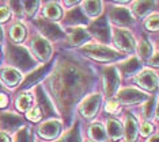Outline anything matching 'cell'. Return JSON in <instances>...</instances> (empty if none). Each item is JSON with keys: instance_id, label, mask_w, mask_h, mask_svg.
Masks as SVG:
<instances>
[{"instance_id": "1", "label": "cell", "mask_w": 159, "mask_h": 142, "mask_svg": "<svg viewBox=\"0 0 159 142\" xmlns=\"http://www.w3.org/2000/svg\"><path fill=\"white\" fill-rule=\"evenodd\" d=\"M93 81L94 73L76 58L63 57L56 64L46 85L59 107L60 114L66 119V125L71 122L75 107L91 88Z\"/></svg>"}, {"instance_id": "2", "label": "cell", "mask_w": 159, "mask_h": 142, "mask_svg": "<svg viewBox=\"0 0 159 142\" xmlns=\"http://www.w3.org/2000/svg\"><path fill=\"white\" fill-rule=\"evenodd\" d=\"M6 58L11 65L20 71H29L34 65V61L29 52L22 46H15L12 43L6 45Z\"/></svg>"}, {"instance_id": "3", "label": "cell", "mask_w": 159, "mask_h": 142, "mask_svg": "<svg viewBox=\"0 0 159 142\" xmlns=\"http://www.w3.org/2000/svg\"><path fill=\"white\" fill-rule=\"evenodd\" d=\"M82 53L95 61H101V62H110V61H116L122 57L121 53L114 52V50L109 49L102 45H86L82 47Z\"/></svg>"}, {"instance_id": "4", "label": "cell", "mask_w": 159, "mask_h": 142, "mask_svg": "<svg viewBox=\"0 0 159 142\" xmlns=\"http://www.w3.org/2000/svg\"><path fill=\"white\" fill-rule=\"evenodd\" d=\"M103 89L106 96H113L116 93V91L118 89L120 85V77H118V72L117 69L113 67L105 68L103 69Z\"/></svg>"}, {"instance_id": "5", "label": "cell", "mask_w": 159, "mask_h": 142, "mask_svg": "<svg viewBox=\"0 0 159 142\" xmlns=\"http://www.w3.org/2000/svg\"><path fill=\"white\" fill-rule=\"evenodd\" d=\"M35 24L38 26V28L41 30V32L45 35L50 41H56V39H60L64 37V31H61V28L57 26L53 22H48L44 19H37L35 20Z\"/></svg>"}, {"instance_id": "6", "label": "cell", "mask_w": 159, "mask_h": 142, "mask_svg": "<svg viewBox=\"0 0 159 142\" xmlns=\"http://www.w3.org/2000/svg\"><path fill=\"white\" fill-rule=\"evenodd\" d=\"M114 42L118 49L125 53H132L133 50H135V41H133L132 35L126 30L116 28L114 30Z\"/></svg>"}, {"instance_id": "7", "label": "cell", "mask_w": 159, "mask_h": 142, "mask_svg": "<svg viewBox=\"0 0 159 142\" xmlns=\"http://www.w3.org/2000/svg\"><path fill=\"white\" fill-rule=\"evenodd\" d=\"M89 31L101 42H107L110 37V31H109V24H107L106 18L102 16L99 19H97L94 23L90 24Z\"/></svg>"}, {"instance_id": "8", "label": "cell", "mask_w": 159, "mask_h": 142, "mask_svg": "<svg viewBox=\"0 0 159 142\" xmlns=\"http://www.w3.org/2000/svg\"><path fill=\"white\" fill-rule=\"evenodd\" d=\"M99 104H101V95L95 93L83 101L80 107H79V111H80V114L86 119H93L97 115V112H98Z\"/></svg>"}, {"instance_id": "9", "label": "cell", "mask_w": 159, "mask_h": 142, "mask_svg": "<svg viewBox=\"0 0 159 142\" xmlns=\"http://www.w3.org/2000/svg\"><path fill=\"white\" fill-rule=\"evenodd\" d=\"M22 125H23L22 118L12 114V112H4V114L0 115V129L3 131L12 133L16 129H19Z\"/></svg>"}, {"instance_id": "10", "label": "cell", "mask_w": 159, "mask_h": 142, "mask_svg": "<svg viewBox=\"0 0 159 142\" xmlns=\"http://www.w3.org/2000/svg\"><path fill=\"white\" fill-rule=\"evenodd\" d=\"M117 99L125 104H136V103H142V101L146 100L147 95L140 92V91H137V89L126 88L124 91H121V92H118Z\"/></svg>"}, {"instance_id": "11", "label": "cell", "mask_w": 159, "mask_h": 142, "mask_svg": "<svg viewBox=\"0 0 159 142\" xmlns=\"http://www.w3.org/2000/svg\"><path fill=\"white\" fill-rule=\"evenodd\" d=\"M136 84L147 91H155L158 87V76L151 71H143L135 79Z\"/></svg>"}, {"instance_id": "12", "label": "cell", "mask_w": 159, "mask_h": 142, "mask_svg": "<svg viewBox=\"0 0 159 142\" xmlns=\"http://www.w3.org/2000/svg\"><path fill=\"white\" fill-rule=\"evenodd\" d=\"M61 125L59 121H48L38 127V134L46 141H52L59 136Z\"/></svg>"}, {"instance_id": "13", "label": "cell", "mask_w": 159, "mask_h": 142, "mask_svg": "<svg viewBox=\"0 0 159 142\" xmlns=\"http://www.w3.org/2000/svg\"><path fill=\"white\" fill-rule=\"evenodd\" d=\"M109 18L113 23L120 24V26H128L132 22V16L129 14L128 8H124V7H114V8H111L109 12Z\"/></svg>"}, {"instance_id": "14", "label": "cell", "mask_w": 159, "mask_h": 142, "mask_svg": "<svg viewBox=\"0 0 159 142\" xmlns=\"http://www.w3.org/2000/svg\"><path fill=\"white\" fill-rule=\"evenodd\" d=\"M31 47H33L34 53L37 54L42 61L48 60L50 57V53H52L50 45H49V42H46L42 37H34L33 41H31Z\"/></svg>"}, {"instance_id": "15", "label": "cell", "mask_w": 159, "mask_h": 142, "mask_svg": "<svg viewBox=\"0 0 159 142\" xmlns=\"http://www.w3.org/2000/svg\"><path fill=\"white\" fill-rule=\"evenodd\" d=\"M37 99L39 103V111H41L42 118H49V116L55 115V110H53L52 104H50L49 99L46 97V95L44 93V89L41 87H37Z\"/></svg>"}, {"instance_id": "16", "label": "cell", "mask_w": 159, "mask_h": 142, "mask_svg": "<svg viewBox=\"0 0 159 142\" xmlns=\"http://www.w3.org/2000/svg\"><path fill=\"white\" fill-rule=\"evenodd\" d=\"M0 77L4 81V84L10 88H14L19 84V80H20V75L19 72L15 71L12 68H4L0 71Z\"/></svg>"}, {"instance_id": "17", "label": "cell", "mask_w": 159, "mask_h": 142, "mask_svg": "<svg viewBox=\"0 0 159 142\" xmlns=\"http://www.w3.org/2000/svg\"><path fill=\"white\" fill-rule=\"evenodd\" d=\"M89 39H90L89 32L83 30V28H74V30H71L70 35H68V43L71 46H79L82 43L87 42Z\"/></svg>"}, {"instance_id": "18", "label": "cell", "mask_w": 159, "mask_h": 142, "mask_svg": "<svg viewBox=\"0 0 159 142\" xmlns=\"http://www.w3.org/2000/svg\"><path fill=\"white\" fill-rule=\"evenodd\" d=\"M52 67L50 64H46L45 67H42V68H39V69H37V71L34 72V73H31L29 77L25 80L23 81V84L20 85V89H26V88H29V87H31V85H34L35 83H38L39 80H41L42 77H44V75L46 73V72L49 71V68Z\"/></svg>"}, {"instance_id": "19", "label": "cell", "mask_w": 159, "mask_h": 142, "mask_svg": "<svg viewBox=\"0 0 159 142\" xmlns=\"http://www.w3.org/2000/svg\"><path fill=\"white\" fill-rule=\"evenodd\" d=\"M86 16L82 14L79 8H74L70 12H67L66 18H64V23L67 26H78V24H84L86 23Z\"/></svg>"}, {"instance_id": "20", "label": "cell", "mask_w": 159, "mask_h": 142, "mask_svg": "<svg viewBox=\"0 0 159 142\" xmlns=\"http://www.w3.org/2000/svg\"><path fill=\"white\" fill-rule=\"evenodd\" d=\"M137 122L136 119L133 118L132 115H128L126 116V121H125V138H126V142H136V138H137Z\"/></svg>"}, {"instance_id": "21", "label": "cell", "mask_w": 159, "mask_h": 142, "mask_svg": "<svg viewBox=\"0 0 159 142\" xmlns=\"http://www.w3.org/2000/svg\"><path fill=\"white\" fill-rule=\"evenodd\" d=\"M106 129H107V136H109L113 141H117L118 138L122 136V133H124V129H122L121 123L113 118H110L109 121H107Z\"/></svg>"}, {"instance_id": "22", "label": "cell", "mask_w": 159, "mask_h": 142, "mask_svg": "<svg viewBox=\"0 0 159 142\" xmlns=\"http://www.w3.org/2000/svg\"><path fill=\"white\" fill-rule=\"evenodd\" d=\"M140 67H142L140 61L133 57V58H129V60L125 61V62H122L120 65V69L122 71V73H124L125 76H131L133 73H136V72L140 69Z\"/></svg>"}, {"instance_id": "23", "label": "cell", "mask_w": 159, "mask_h": 142, "mask_svg": "<svg viewBox=\"0 0 159 142\" xmlns=\"http://www.w3.org/2000/svg\"><path fill=\"white\" fill-rule=\"evenodd\" d=\"M157 6L155 2H136L133 4V12L136 16H144L147 12H150Z\"/></svg>"}, {"instance_id": "24", "label": "cell", "mask_w": 159, "mask_h": 142, "mask_svg": "<svg viewBox=\"0 0 159 142\" xmlns=\"http://www.w3.org/2000/svg\"><path fill=\"white\" fill-rule=\"evenodd\" d=\"M83 8H84V12L89 16L94 18L101 14V11H102V3L101 2H84L83 3Z\"/></svg>"}, {"instance_id": "25", "label": "cell", "mask_w": 159, "mask_h": 142, "mask_svg": "<svg viewBox=\"0 0 159 142\" xmlns=\"http://www.w3.org/2000/svg\"><path fill=\"white\" fill-rule=\"evenodd\" d=\"M45 16L49 18L50 20H57L61 18V10L56 3H49L45 7Z\"/></svg>"}, {"instance_id": "26", "label": "cell", "mask_w": 159, "mask_h": 142, "mask_svg": "<svg viewBox=\"0 0 159 142\" xmlns=\"http://www.w3.org/2000/svg\"><path fill=\"white\" fill-rule=\"evenodd\" d=\"M25 37H26V30H25V27L20 23L14 24L12 28H11V39L12 41L19 43V42L23 41Z\"/></svg>"}, {"instance_id": "27", "label": "cell", "mask_w": 159, "mask_h": 142, "mask_svg": "<svg viewBox=\"0 0 159 142\" xmlns=\"http://www.w3.org/2000/svg\"><path fill=\"white\" fill-rule=\"evenodd\" d=\"M139 56L142 57L143 60H148V58L152 56V45H151L146 38H143V41L140 42V45H139Z\"/></svg>"}, {"instance_id": "28", "label": "cell", "mask_w": 159, "mask_h": 142, "mask_svg": "<svg viewBox=\"0 0 159 142\" xmlns=\"http://www.w3.org/2000/svg\"><path fill=\"white\" fill-rule=\"evenodd\" d=\"M90 137L93 138V140H95V142L98 141H103L105 138H106V131H105V129L101 125H93L90 127Z\"/></svg>"}, {"instance_id": "29", "label": "cell", "mask_w": 159, "mask_h": 142, "mask_svg": "<svg viewBox=\"0 0 159 142\" xmlns=\"http://www.w3.org/2000/svg\"><path fill=\"white\" fill-rule=\"evenodd\" d=\"M57 142H80V136H79V125L76 123L74 129H71L68 133L64 134V137Z\"/></svg>"}, {"instance_id": "30", "label": "cell", "mask_w": 159, "mask_h": 142, "mask_svg": "<svg viewBox=\"0 0 159 142\" xmlns=\"http://www.w3.org/2000/svg\"><path fill=\"white\" fill-rule=\"evenodd\" d=\"M31 103H33V100H31L30 95H20L16 100V108L20 112H25L31 107Z\"/></svg>"}, {"instance_id": "31", "label": "cell", "mask_w": 159, "mask_h": 142, "mask_svg": "<svg viewBox=\"0 0 159 142\" xmlns=\"http://www.w3.org/2000/svg\"><path fill=\"white\" fill-rule=\"evenodd\" d=\"M38 4H39L38 2H22V3H20V6L25 8V11H26V14L29 16H33L35 14Z\"/></svg>"}, {"instance_id": "32", "label": "cell", "mask_w": 159, "mask_h": 142, "mask_svg": "<svg viewBox=\"0 0 159 142\" xmlns=\"http://www.w3.org/2000/svg\"><path fill=\"white\" fill-rule=\"evenodd\" d=\"M159 18L158 15L155 14V15H152L151 18H148L147 22H146V27H147V30H150V31H158V24H159Z\"/></svg>"}, {"instance_id": "33", "label": "cell", "mask_w": 159, "mask_h": 142, "mask_svg": "<svg viewBox=\"0 0 159 142\" xmlns=\"http://www.w3.org/2000/svg\"><path fill=\"white\" fill-rule=\"evenodd\" d=\"M155 104H157V97H152L151 100H148V103L144 107V115L146 118H151L152 116V112L155 110Z\"/></svg>"}, {"instance_id": "34", "label": "cell", "mask_w": 159, "mask_h": 142, "mask_svg": "<svg viewBox=\"0 0 159 142\" xmlns=\"http://www.w3.org/2000/svg\"><path fill=\"white\" fill-rule=\"evenodd\" d=\"M27 118L30 119V121H33V122H38L39 119L42 118V115H41V111H39V108H38V107L31 108V111H29V112H27Z\"/></svg>"}, {"instance_id": "35", "label": "cell", "mask_w": 159, "mask_h": 142, "mask_svg": "<svg viewBox=\"0 0 159 142\" xmlns=\"http://www.w3.org/2000/svg\"><path fill=\"white\" fill-rule=\"evenodd\" d=\"M16 142H29V129L23 127L16 136Z\"/></svg>"}, {"instance_id": "36", "label": "cell", "mask_w": 159, "mask_h": 142, "mask_svg": "<svg viewBox=\"0 0 159 142\" xmlns=\"http://www.w3.org/2000/svg\"><path fill=\"white\" fill-rule=\"evenodd\" d=\"M118 110H120V107H118L117 101L110 100V101H107V103H106V111L107 112H110V114H116Z\"/></svg>"}, {"instance_id": "37", "label": "cell", "mask_w": 159, "mask_h": 142, "mask_svg": "<svg viewBox=\"0 0 159 142\" xmlns=\"http://www.w3.org/2000/svg\"><path fill=\"white\" fill-rule=\"evenodd\" d=\"M154 127L151 123H144V125L142 126V130H140V133H142V136H150L151 133H152Z\"/></svg>"}, {"instance_id": "38", "label": "cell", "mask_w": 159, "mask_h": 142, "mask_svg": "<svg viewBox=\"0 0 159 142\" xmlns=\"http://www.w3.org/2000/svg\"><path fill=\"white\" fill-rule=\"evenodd\" d=\"M10 18V10L6 7H0V22H6Z\"/></svg>"}, {"instance_id": "39", "label": "cell", "mask_w": 159, "mask_h": 142, "mask_svg": "<svg viewBox=\"0 0 159 142\" xmlns=\"http://www.w3.org/2000/svg\"><path fill=\"white\" fill-rule=\"evenodd\" d=\"M10 6H11L12 8H15L14 11L16 12V15H20V14H22V10H20V8H22L20 2H11V3H10Z\"/></svg>"}, {"instance_id": "40", "label": "cell", "mask_w": 159, "mask_h": 142, "mask_svg": "<svg viewBox=\"0 0 159 142\" xmlns=\"http://www.w3.org/2000/svg\"><path fill=\"white\" fill-rule=\"evenodd\" d=\"M8 104V97L4 93H0V108H4Z\"/></svg>"}, {"instance_id": "41", "label": "cell", "mask_w": 159, "mask_h": 142, "mask_svg": "<svg viewBox=\"0 0 159 142\" xmlns=\"http://www.w3.org/2000/svg\"><path fill=\"white\" fill-rule=\"evenodd\" d=\"M151 62H152L154 67H158V53H155L154 57H152V60H150V64Z\"/></svg>"}, {"instance_id": "42", "label": "cell", "mask_w": 159, "mask_h": 142, "mask_svg": "<svg viewBox=\"0 0 159 142\" xmlns=\"http://www.w3.org/2000/svg\"><path fill=\"white\" fill-rule=\"evenodd\" d=\"M0 142H10V138L6 136V134L0 133Z\"/></svg>"}, {"instance_id": "43", "label": "cell", "mask_w": 159, "mask_h": 142, "mask_svg": "<svg viewBox=\"0 0 159 142\" xmlns=\"http://www.w3.org/2000/svg\"><path fill=\"white\" fill-rule=\"evenodd\" d=\"M148 142H158V137H152L151 140H148Z\"/></svg>"}, {"instance_id": "44", "label": "cell", "mask_w": 159, "mask_h": 142, "mask_svg": "<svg viewBox=\"0 0 159 142\" xmlns=\"http://www.w3.org/2000/svg\"><path fill=\"white\" fill-rule=\"evenodd\" d=\"M3 41V28L0 27V42Z\"/></svg>"}, {"instance_id": "45", "label": "cell", "mask_w": 159, "mask_h": 142, "mask_svg": "<svg viewBox=\"0 0 159 142\" xmlns=\"http://www.w3.org/2000/svg\"><path fill=\"white\" fill-rule=\"evenodd\" d=\"M89 142H95V141H89Z\"/></svg>"}, {"instance_id": "46", "label": "cell", "mask_w": 159, "mask_h": 142, "mask_svg": "<svg viewBox=\"0 0 159 142\" xmlns=\"http://www.w3.org/2000/svg\"><path fill=\"white\" fill-rule=\"evenodd\" d=\"M0 91H2V85H0Z\"/></svg>"}]
</instances>
